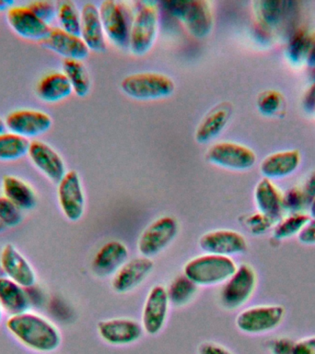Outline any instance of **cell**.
Returning a JSON list of instances; mask_svg holds the SVG:
<instances>
[{
    "instance_id": "41",
    "label": "cell",
    "mask_w": 315,
    "mask_h": 354,
    "mask_svg": "<svg viewBox=\"0 0 315 354\" xmlns=\"http://www.w3.org/2000/svg\"><path fill=\"white\" fill-rule=\"evenodd\" d=\"M246 223H247L251 232L258 234L260 232L267 231V229L269 228L273 221L258 212L256 214L250 216Z\"/></svg>"
},
{
    "instance_id": "26",
    "label": "cell",
    "mask_w": 315,
    "mask_h": 354,
    "mask_svg": "<svg viewBox=\"0 0 315 354\" xmlns=\"http://www.w3.org/2000/svg\"><path fill=\"white\" fill-rule=\"evenodd\" d=\"M295 2L284 0H262L254 2L257 21L268 30L280 26L294 10Z\"/></svg>"
},
{
    "instance_id": "24",
    "label": "cell",
    "mask_w": 315,
    "mask_h": 354,
    "mask_svg": "<svg viewBox=\"0 0 315 354\" xmlns=\"http://www.w3.org/2000/svg\"><path fill=\"white\" fill-rule=\"evenodd\" d=\"M254 202L257 210L262 215L274 221H278L283 213L282 205V194L269 179L260 180L254 188Z\"/></svg>"
},
{
    "instance_id": "39",
    "label": "cell",
    "mask_w": 315,
    "mask_h": 354,
    "mask_svg": "<svg viewBox=\"0 0 315 354\" xmlns=\"http://www.w3.org/2000/svg\"><path fill=\"white\" fill-rule=\"evenodd\" d=\"M27 7L38 17L41 21L50 24L57 14V7L52 1H33L29 3Z\"/></svg>"
},
{
    "instance_id": "37",
    "label": "cell",
    "mask_w": 315,
    "mask_h": 354,
    "mask_svg": "<svg viewBox=\"0 0 315 354\" xmlns=\"http://www.w3.org/2000/svg\"><path fill=\"white\" fill-rule=\"evenodd\" d=\"M282 205L284 212L289 214L303 212L304 207L309 206L301 188L292 187L282 194Z\"/></svg>"
},
{
    "instance_id": "25",
    "label": "cell",
    "mask_w": 315,
    "mask_h": 354,
    "mask_svg": "<svg viewBox=\"0 0 315 354\" xmlns=\"http://www.w3.org/2000/svg\"><path fill=\"white\" fill-rule=\"evenodd\" d=\"M232 115V107L229 102H221L210 110L199 123L195 130L196 142L209 143L225 129Z\"/></svg>"
},
{
    "instance_id": "52",
    "label": "cell",
    "mask_w": 315,
    "mask_h": 354,
    "mask_svg": "<svg viewBox=\"0 0 315 354\" xmlns=\"http://www.w3.org/2000/svg\"><path fill=\"white\" fill-rule=\"evenodd\" d=\"M1 318H2V308H1V306H0V321H1Z\"/></svg>"
},
{
    "instance_id": "7",
    "label": "cell",
    "mask_w": 315,
    "mask_h": 354,
    "mask_svg": "<svg viewBox=\"0 0 315 354\" xmlns=\"http://www.w3.org/2000/svg\"><path fill=\"white\" fill-rule=\"evenodd\" d=\"M179 232V224L171 216H162L151 224L140 234L137 249L141 256L151 259L163 250L174 239Z\"/></svg>"
},
{
    "instance_id": "19",
    "label": "cell",
    "mask_w": 315,
    "mask_h": 354,
    "mask_svg": "<svg viewBox=\"0 0 315 354\" xmlns=\"http://www.w3.org/2000/svg\"><path fill=\"white\" fill-rule=\"evenodd\" d=\"M28 154L36 168L50 181L58 184L65 176L66 165L62 157L48 144L38 140L32 141L30 144Z\"/></svg>"
},
{
    "instance_id": "6",
    "label": "cell",
    "mask_w": 315,
    "mask_h": 354,
    "mask_svg": "<svg viewBox=\"0 0 315 354\" xmlns=\"http://www.w3.org/2000/svg\"><path fill=\"white\" fill-rule=\"evenodd\" d=\"M257 283L256 270L251 266L242 264L231 278L224 282L220 292V303L227 310L245 306L254 295Z\"/></svg>"
},
{
    "instance_id": "1",
    "label": "cell",
    "mask_w": 315,
    "mask_h": 354,
    "mask_svg": "<svg viewBox=\"0 0 315 354\" xmlns=\"http://www.w3.org/2000/svg\"><path fill=\"white\" fill-rule=\"evenodd\" d=\"M6 326L19 342L33 351L51 353L59 347V330L51 321L40 315L27 311L10 315Z\"/></svg>"
},
{
    "instance_id": "14",
    "label": "cell",
    "mask_w": 315,
    "mask_h": 354,
    "mask_svg": "<svg viewBox=\"0 0 315 354\" xmlns=\"http://www.w3.org/2000/svg\"><path fill=\"white\" fill-rule=\"evenodd\" d=\"M5 123L10 132L26 138H35L48 131L52 118L41 111L21 109L8 113Z\"/></svg>"
},
{
    "instance_id": "36",
    "label": "cell",
    "mask_w": 315,
    "mask_h": 354,
    "mask_svg": "<svg viewBox=\"0 0 315 354\" xmlns=\"http://www.w3.org/2000/svg\"><path fill=\"white\" fill-rule=\"evenodd\" d=\"M284 105V97L278 91H264L257 97V109H258L260 113L265 116L278 115L283 110Z\"/></svg>"
},
{
    "instance_id": "34",
    "label": "cell",
    "mask_w": 315,
    "mask_h": 354,
    "mask_svg": "<svg viewBox=\"0 0 315 354\" xmlns=\"http://www.w3.org/2000/svg\"><path fill=\"white\" fill-rule=\"evenodd\" d=\"M309 218L311 216L304 214L303 212L287 214L286 218H280L274 227V237L278 240H285L298 236L308 223Z\"/></svg>"
},
{
    "instance_id": "17",
    "label": "cell",
    "mask_w": 315,
    "mask_h": 354,
    "mask_svg": "<svg viewBox=\"0 0 315 354\" xmlns=\"http://www.w3.org/2000/svg\"><path fill=\"white\" fill-rule=\"evenodd\" d=\"M0 266L7 278L21 285L24 289L35 286L37 277L32 266L11 243L2 248Z\"/></svg>"
},
{
    "instance_id": "2",
    "label": "cell",
    "mask_w": 315,
    "mask_h": 354,
    "mask_svg": "<svg viewBox=\"0 0 315 354\" xmlns=\"http://www.w3.org/2000/svg\"><path fill=\"white\" fill-rule=\"evenodd\" d=\"M163 8L184 25L193 37L202 39L211 32L214 17L211 4L206 0H169Z\"/></svg>"
},
{
    "instance_id": "5",
    "label": "cell",
    "mask_w": 315,
    "mask_h": 354,
    "mask_svg": "<svg viewBox=\"0 0 315 354\" xmlns=\"http://www.w3.org/2000/svg\"><path fill=\"white\" fill-rule=\"evenodd\" d=\"M159 27L157 8L151 3H143L133 19L128 46L133 54L144 55L153 46Z\"/></svg>"
},
{
    "instance_id": "45",
    "label": "cell",
    "mask_w": 315,
    "mask_h": 354,
    "mask_svg": "<svg viewBox=\"0 0 315 354\" xmlns=\"http://www.w3.org/2000/svg\"><path fill=\"white\" fill-rule=\"evenodd\" d=\"M301 190H303L304 196H305L307 199V202H308V204L309 205V203H311V202L315 198V171H312V173L307 177Z\"/></svg>"
},
{
    "instance_id": "27",
    "label": "cell",
    "mask_w": 315,
    "mask_h": 354,
    "mask_svg": "<svg viewBox=\"0 0 315 354\" xmlns=\"http://www.w3.org/2000/svg\"><path fill=\"white\" fill-rule=\"evenodd\" d=\"M30 299L21 285L7 278L0 277V306L10 315L29 311Z\"/></svg>"
},
{
    "instance_id": "11",
    "label": "cell",
    "mask_w": 315,
    "mask_h": 354,
    "mask_svg": "<svg viewBox=\"0 0 315 354\" xmlns=\"http://www.w3.org/2000/svg\"><path fill=\"white\" fill-rule=\"evenodd\" d=\"M199 246L207 254L229 257L247 251V241L240 232L229 229L207 232L199 239Z\"/></svg>"
},
{
    "instance_id": "28",
    "label": "cell",
    "mask_w": 315,
    "mask_h": 354,
    "mask_svg": "<svg viewBox=\"0 0 315 354\" xmlns=\"http://www.w3.org/2000/svg\"><path fill=\"white\" fill-rule=\"evenodd\" d=\"M73 91L64 72L52 71L41 77L37 86V94L41 101L57 102L68 98Z\"/></svg>"
},
{
    "instance_id": "38",
    "label": "cell",
    "mask_w": 315,
    "mask_h": 354,
    "mask_svg": "<svg viewBox=\"0 0 315 354\" xmlns=\"http://www.w3.org/2000/svg\"><path fill=\"white\" fill-rule=\"evenodd\" d=\"M0 221L6 228L18 226L22 221L21 209L4 196H0Z\"/></svg>"
},
{
    "instance_id": "44",
    "label": "cell",
    "mask_w": 315,
    "mask_h": 354,
    "mask_svg": "<svg viewBox=\"0 0 315 354\" xmlns=\"http://www.w3.org/2000/svg\"><path fill=\"white\" fill-rule=\"evenodd\" d=\"M198 354H233L222 345L212 342L201 343L198 347Z\"/></svg>"
},
{
    "instance_id": "33",
    "label": "cell",
    "mask_w": 315,
    "mask_h": 354,
    "mask_svg": "<svg viewBox=\"0 0 315 354\" xmlns=\"http://www.w3.org/2000/svg\"><path fill=\"white\" fill-rule=\"evenodd\" d=\"M198 292V285L190 281L187 276L176 277L167 289L169 300L174 306H184L189 303Z\"/></svg>"
},
{
    "instance_id": "8",
    "label": "cell",
    "mask_w": 315,
    "mask_h": 354,
    "mask_svg": "<svg viewBox=\"0 0 315 354\" xmlns=\"http://www.w3.org/2000/svg\"><path fill=\"white\" fill-rule=\"evenodd\" d=\"M285 314L286 310L279 304L251 306L237 315L236 326L243 333H267L280 325Z\"/></svg>"
},
{
    "instance_id": "13",
    "label": "cell",
    "mask_w": 315,
    "mask_h": 354,
    "mask_svg": "<svg viewBox=\"0 0 315 354\" xmlns=\"http://www.w3.org/2000/svg\"><path fill=\"white\" fill-rule=\"evenodd\" d=\"M170 300L167 288L155 285L149 290L143 306L142 323L144 331L149 335L159 333L167 319Z\"/></svg>"
},
{
    "instance_id": "32",
    "label": "cell",
    "mask_w": 315,
    "mask_h": 354,
    "mask_svg": "<svg viewBox=\"0 0 315 354\" xmlns=\"http://www.w3.org/2000/svg\"><path fill=\"white\" fill-rule=\"evenodd\" d=\"M30 144L28 138L15 133H2L0 134V160L10 162L21 159L28 154Z\"/></svg>"
},
{
    "instance_id": "31",
    "label": "cell",
    "mask_w": 315,
    "mask_h": 354,
    "mask_svg": "<svg viewBox=\"0 0 315 354\" xmlns=\"http://www.w3.org/2000/svg\"><path fill=\"white\" fill-rule=\"evenodd\" d=\"M63 72L70 82L73 91L79 97L88 95L90 90V79L87 68L80 60L63 61Z\"/></svg>"
},
{
    "instance_id": "21",
    "label": "cell",
    "mask_w": 315,
    "mask_h": 354,
    "mask_svg": "<svg viewBox=\"0 0 315 354\" xmlns=\"http://www.w3.org/2000/svg\"><path fill=\"white\" fill-rule=\"evenodd\" d=\"M301 156L297 149H284L273 152L262 159L260 171L264 178L284 179L294 174L300 165Z\"/></svg>"
},
{
    "instance_id": "9",
    "label": "cell",
    "mask_w": 315,
    "mask_h": 354,
    "mask_svg": "<svg viewBox=\"0 0 315 354\" xmlns=\"http://www.w3.org/2000/svg\"><path fill=\"white\" fill-rule=\"evenodd\" d=\"M256 159L253 149L233 141L215 143L207 152L210 163L232 171L249 170L256 165Z\"/></svg>"
},
{
    "instance_id": "18",
    "label": "cell",
    "mask_w": 315,
    "mask_h": 354,
    "mask_svg": "<svg viewBox=\"0 0 315 354\" xmlns=\"http://www.w3.org/2000/svg\"><path fill=\"white\" fill-rule=\"evenodd\" d=\"M154 268V262L146 257L127 260L113 275L112 287L118 293L131 292L140 286Z\"/></svg>"
},
{
    "instance_id": "43",
    "label": "cell",
    "mask_w": 315,
    "mask_h": 354,
    "mask_svg": "<svg viewBox=\"0 0 315 354\" xmlns=\"http://www.w3.org/2000/svg\"><path fill=\"white\" fill-rule=\"evenodd\" d=\"M292 354H315V336L295 342Z\"/></svg>"
},
{
    "instance_id": "29",
    "label": "cell",
    "mask_w": 315,
    "mask_h": 354,
    "mask_svg": "<svg viewBox=\"0 0 315 354\" xmlns=\"http://www.w3.org/2000/svg\"><path fill=\"white\" fill-rule=\"evenodd\" d=\"M4 196L21 210L32 209L37 203L35 190L23 180L13 176H5L2 180Z\"/></svg>"
},
{
    "instance_id": "47",
    "label": "cell",
    "mask_w": 315,
    "mask_h": 354,
    "mask_svg": "<svg viewBox=\"0 0 315 354\" xmlns=\"http://www.w3.org/2000/svg\"><path fill=\"white\" fill-rule=\"evenodd\" d=\"M305 64L309 66V68L314 69L315 71V38L314 43L312 44L311 49H309Z\"/></svg>"
},
{
    "instance_id": "53",
    "label": "cell",
    "mask_w": 315,
    "mask_h": 354,
    "mask_svg": "<svg viewBox=\"0 0 315 354\" xmlns=\"http://www.w3.org/2000/svg\"><path fill=\"white\" fill-rule=\"evenodd\" d=\"M314 77H315V71H314Z\"/></svg>"
},
{
    "instance_id": "22",
    "label": "cell",
    "mask_w": 315,
    "mask_h": 354,
    "mask_svg": "<svg viewBox=\"0 0 315 354\" xmlns=\"http://www.w3.org/2000/svg\"><path fill=\"white\" fill-rule=\"evenodd\" d=\"M128 249L119 241H109L97 252L93 260V271L99 277L115 275L128 259Z\"/></svg>"
},
{
    "instance_id": "16",
    "label": "cell",
    "mask_w": 315,
    "mask_h": 354,
    "mask_svg": "<svg viewBox=\"0 0 315 354\" xmlns=\"http://www.w3.org/2000/svg\"><path fill=\"white\" fill-rule=\"evenodd\" d=\"M7 19L14 32L28 40L44 41L51 30L27 6H13L8 10Z\"/></svg>"
},
{
    "instance_id": "35",
    "label": "cell",
    "mask_w": 315,
    "mask_h": 354,
    "mask_svg": "<svg viewBox=\"0 0 315 354\" xmlns=\"http://www.w3.org/2000/svg\"><path fill=\"white\" fill-rule=\"evenodd\" d=\"M61 29L72 35H79L82 30V18L76 5L71 1L59 3L57 14Z\"/></svg>"
},
{
    "instance_id": "12",
    "label": "cell",
    "mask_w": 315,
    "mask_h": 354,
    "mask_svg": "<svg viewBox=\"0 0 315 354\" xmlns=\"http://www.w3.org/2000/svg\"><path fill=\"white\" fill-rule=\"evenodd\" d=\"M57 185L58 202L64 215L68 221H79L85 212V195L79 174L66 171Z\"/></svg>"
},
{
    "instance_id": "51",
    "label": "cell",
    "mask_w": 315,
    "mask_h": 354,
    "mask_svg": "<svg viewBox=\"0 0 315 354\" xmlns=\"http://www.w3.org/2000/svg\"><path fill=\"white\" fill-rule=\"evenodd\" d=\"M5 229H6V227L4 225H3L1 221H0V232L4 231Z\"/></svg>"
},
{
    "instance_id": "4",
    "label": "cell",
    "mask_w": 315,
    "mask_h": 354,
    "mask_svg": "<svg viewBox=\"0 0 315 354\" xmlns=\"http://www.w3.org/2000/svg\"><path fill=\"white\" fill-rule=\"evenodd\" d=\"M121 90L133 99L149 101L167 98L175 90L173 80L159 72H138L124 77Z\"/></svg>"
},
{
    "instance_id": "46",
    "label": "cell",
    "mask_w": 315,
    "mask_h": 354,
    "mask_svg": "<svg viewBox=\"0 0 315 354\" xmlns=\"http://www.w3.org/2000/svg\"><path fill=\"white\" fill-rule=\"evenodd\" d=\"M303 104L307 112H315V82L307 88L305 93H304Z\"/></svg>"
},
{
    "instance_id": "49",
    "label": "cell",
    "mask_w": 315,
    "mask_h": 354,
    "mask_svg": "<svg viewBox=\"0 0 315 354\" xmlns=\"http://www.w3.org/2000/svg\"><path fill=\"white\" fill-rule=\"evenodd\" d=\"M309 216L311 218H315V198L309 205Z\"/></svg>"
},
{
    "instance_id": "30",
    "label": "cell",
    "mask_w": 315,
    "mask_h": 354,
    "mask_svg": "<svg viewBox=\"0 0 315 354\" xmlns=\"http://www.w3.org/2000/svg\"><path fill=\"white\" fill-rule=\"evenodd\" d=\"M314 38L305 30H296L290 36L286 47V55L292 65L298 66L306 63Z\"/></svg>"
},
{
    "instance_id": "23",
    "label": "cell",
    "mask_w": 315,
    "mask_h": 354,
    "mask_svg": "<svg viewBox=\"0 0 315 354\" xmlns=\"http://www.w3.org/2000/svg\"><path fill=\"white\" fill-rule=\"evenodd\" d=\"M82 30L80 36L87 44L88 49L102 53L106 50L105 32L102 26L99 8L94 3L88 2L83 5L82 12Z\"/></svg>"
},
{
    "instance_id": "3",
    "label": "cell",
    "mask_w": 315,
    "mask_h": 354,
    "mask_svg": "<svg viewBox=\"0 0 315 354\" xmlns=\"http://www.w3.org/2000/svg\"><path fill=\"white\" fill-rule=\"evenodd\" d=\"M236 270L231 257L206 253L190 259L184 274L198 286H213L228 281Z\"/></svg>"
},
{
    "instance_id": "42",
    "label": "cell",
    "mask_w": 315,
    "mask_h": 354,
    "mask_svg": "<svg viewBox=\"0 0 315 354\" xmlns=\"http://www.w3.org/2000/svg\"><path fill=\"white\" fill-rule=\"evenodd\" d=\"M298 239L303 245H315V218H309L308 223L298 235Z\"/></svg>"
},
{
    "instance_id": "15",
    "label": "cell",
    "mask_w": 315,
    "mask_h": 354,
    "mask_svg": "<svg viewBox=\"0 0 315 354\" xmlns=\"http://www.w3.org/2000/svg\"><path fill=\"white\" fill-rule=\"evenodd\" d=\"M99 336L111 345H127L137 342L143 334V326L138 321L127 317L110 318L97 325Z\"/></svg>"
},
{
    "instance_id": "40",
    "label": "cell",
    "mask_w": 315,
    "mask_h": 354,
    "mask_svg": "<svg viewBox=\"0 0 315 354\" xmlns=\"http://www.w3.org/2000/svg\"><path fill=\"white\" fill-rule=\"evenodd\" d=\"M295 342L289 337H278L274 339L269 344V350L272 354H292Z\"/></svg>"
},
{
    "instance_id": "50",
    "label": "cell",
    "mask_w": 315,
    "mask_h": 354,
    "mask_svg": "<svg viewBox=\"0 0 315 354\" xmlns=\"http://www.w3.org/2000/svg\"><path fill=\"white\" fill-rule=\"evenodd\" d=\"M6 129H7V127H6L5 121L2 120V119L0 118V134H2V133H4Z\"/></svg>"
},
{
    "instance_id": "48",
    "label": "cell",
    "mask_w": 315,
    "mask_h": 354,
    "mask_svg": "<svg viewBox=\"0 0 315 354\" xmlns=\"http://www.w3.org/2000/svg\"><path fill=\"white\" fill-rule=\"evenodd\" d=\"M13 5L14 2L10 0H0V11L8 10L13 7Z\"/></svg>"
},
{
    "instance_id": "54",
    "label": "cell",
    "mask_w": 315,
    "mask_h": 354,
    "mask_svg": "<svg viewBox=\"0 0 315 354\" xmlns=\"http://www.w3.org/2000/svg\"><path fill=\"white\" fill-rule=\"evenodd\" d=\"M314 113H315V112H314Z\"/></svg>"
},
{
    "instance_id": "10",
    "label": "cell",
    "mask_w": 315,
    "mask_h": 354,
    "mask_svg": "<svg viewBox=\"0 0 315 354\" xmlns=\"http://www.w3.org/2000/svg\"><path fill=\"white\" fill-rule=\"evenodd\" d=\"M99 11L105 35L110 41L121 47L128 44L132 24L124 5L113 0H105L99 5Z\"/></svg>"
},
{
    "instance_id": "20",
    "label": "cell",
    "mask_w": 315,
    "mask_h": 354,
    "mask_svg": "<svg viewBox=\"0 0 315 354\" xmlns=\"http://www.w3.org/2000/svg\"><path fill=\"white\" fill-rule=\"evenodd\" d=\"M44 44L47 48L62 55L65 59L82 61L90 53V49L82 36L72 35L60 27L51 28Z\"/></svg>"
}]
</instances>
